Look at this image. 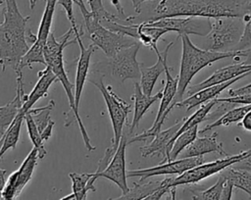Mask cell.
Instances as JSON below:
<instances>
[{"label":"cell","instance_id":"6da1fadb","mask_svg":"<svg viewBox=\"0 0 251 200\" xmlns=\"http://www.w3.org/2000/svg\"><path fill=\"white\" fill-rule=\"evenodd\" d=\"M251 10V0H159L155 21L167 17L243 18Z\"/></svg>","mask_w":251,"mask_h":200},{"label":"cell","instance_id":"7a4b0ae2","mask_svg":"<svg viewBox=\"0 0 251 200\" xmlns=\"http://www.w3.org/2000/svg\"><path fill=\"white\" fill-rule=\"evenodd\" d=\"M4 3L0 24V67L3 72L11 67L16 73L21 59L29 49L25 27L30 17L21 14L17 0H4Z\"/></svg>","mask_w":251,"mask_h":200},{"label":"cell","instance_id":"3957f363","mask_svg":"<svg viewBox=\"0 0 251 200\" xmlns=\"http://www.w3.org/2000/svg\"><path fill=\"white\" fill-rule=\"evenodd\" d=\"M182 42V54L180 60L179 74L177 75V88L176 93L172 103L174 106L176 103L182 100L186 88L188 87L190 81L194 75L207 66L220 61L222 59L229 57H249V51H228V52H217L199 48L194 45L188 35H181Z\"/></svg>","mask_w":251,"mask_h":200},{"label":"cell","instance_id":"277c9868","mask_svg":"<svg viewBox=\"0 0 251 200\" xmlns=\"http://www.w3.org/2000/svg\"><path fill=\"white\" fill-rule=\"evenodd\" d=\"M73 33V29L70 28L64 35L61 36L60 40H58L53 32H50L46 44L44 46V59H45V67H49L53 74L56 75L57 79L61 82L63 85V88L66 92L71 110L73 112L74 118L76 121L85 148L88 151H93L95 150V146L91 144V140L88 136V133L85 129V126L81 121V118L79 116L78 111L75 109V84L71 82V80L68 77L67 72L64 67V49L72 44H75L76 42L75 38L70 40V36Z\"/></svg>","mask_w":251,"mask_h":200},{"label":"cell","instance_id":"5b68a950","mask_svg":"<svg viewBox=\"0 0 251 200\" xmlns=\"http://www.w3.org/2000/svg\"><path fill=\"white\" fill-rule=\"evenodd\" d=\"M211 29L204 36L203 49L228 52L234 51L244 29V22L241 18L221 17L210 19Z\"/></svg>","mask_w":251,"mask_h":200},{"label":"cell","instance_id":"8992f818","mask_svg":"<svg viewBox=\"0 0 251 200\" xmlns=\"http://www.w3.org/2000/svg\"><path fill=\"white\" fill-rule=\"evenodd\" d=\"M83 20L87 36L92 42L91 44L101 49L108 58L113 57L121 49L137 43V40L132 37L114 32L103 26L100 22L93 17L91 12L90 15Z\"/></svg>","mask_w":251,"mask_h":200},{"label":"cell","instance_id":"52a82bcc","mask_svg":"<svg viewBox=\"0 0 251 200\" xmlns=\"http://www.w3.org/2000/svg\"><path fill=\"white\" fill-rule=\"evenodd\" d=\"M89 82H91L93 85H95L98 90L101 92L104 101L106 103L109 117L112 123L113 126V132L114 137L112 139L111 147L116 151L122 134L125 123L126 122L128 112L130 111V105L127 104L124 99H122L120 96H118L112 89L111 85H105L102 77L98 80L89 79Z\"/></svg>","mask_w":251,"mask_h":200},{"label":"cell","instance_id":"ba28073f","mask_svg":"<svg viewBox=\"0 0 251 200\" xmlns=\"http://www.w3.org/2000/svg\"><path fill=\"white\" fill-rule=\"evenodd\" d=\"M248 154L246 151H242L239 154L232 155V156H226L224 159H218L212 162L203 163L201 165H198L183 174L177 175L176 177H169L165 178L167 186L169 188L176 187L178 185L183 184H191L196 183L198 181H201L213 175L221 173L223 170H225L227 167L233 166L243 158L247 157Z\"/></svg>","mask_w":251,"mask_h":200},{"label":"cell","instance_id":"9c48e42d","mask_svg":"<svg viewBox=\"0 0 251 200\" xmlns=\"http://www.w3.org/2000/svg\"><path fill=\"white\" fill-rule=\"evenodd\" d=\"M148 25L167 29V31H176L178 38L185 34H194L205 36L211 29L210 18L202 17H167L159 20L145 22Z\"/></svg>","mask_w":251,"mask_h":200},{"label":"cell","instance_id":"30bf717a","mask_svg":"<svg viewBox=\"0 0 251 200\" xmlns=\"http://www.w3.org/2000/svg\"><path fill=\"white\" fill-rule=\"evenodd\" d=\"M139 50L138 42L121 49L113 57L108 58V68L113 77L120 82L126 79H137L140 77L139 63L136 59Z\"/></svg>","mask_w":251,"mask_h":200},{"label":"cell","instance_id":"8fae6325","mask_svg":"<svg viewBox=\"0 0 251 200\" xmlns=\"http://www.w3.org/2000/svg\"><path fill=\"white\" fill-rule=\"evenodd\" d=\"M37 150L33 147L27 154L20 168L13 172L1 191V197L4 200H17L25 185L31 179L33 171L38 161Z\"/></svg>","mask_w":251,"mask_h":200},{"label":"cell","instance_id":"7c38bea8","mask_svg":"<svg viewBox=\"0 0 251 200\" xmlns=\"http://www.w3.org/2000/svg\"><path fill=\"white\" fill-rule=\"evenodd\" d=\"M204 163V157H189L180 158L178 160L169 161L166 163H161L158 166L145 169L130 170L126 172L127 177H140L138 182H143L145 179L152 177L154 175H181L184 172Z\"/></svg>","mask_w":251,"mask_h":200},{"label":"cell","instance_id":"4fadbf2b","mask_svg":"<svg viewBox=\"0 0 251 200\" xmlns=\"http://www.w3.org/2000/svg\"><path fill=\"white\" fill-rule=\"evenodd\" d=\"M127 145V135L122 134L119 146L113 155L111 161L107 167L101 172L93 173V175L98 177H104L112 182L116 183L123 193L128 191L129 187L126 182V147Z\"/></svg>","mask_w":251,"mask_h":200},{"label":"cell","instance_id":"5bb4252c","mask_svg":"<svg viewBox=\"0 0 251 200\" xmlns=\"http://www.w3.org/2000/svg\"><path fill=\"white\" fill-rule=\"evenodd\" d=\"M246 73L251 74V63H248L247 61L221 68L215 71L211 76H209L202 82L190 86L189 90L187 91V95L190 96L203 88H206L211 85L219 84L222 82H226L227 80L235 78Z\"/></svg>","mask_w":251,"mask_h":200},{"label":"cell","instance_id":"9a60e30c","mask_svg":"<svg viewBox=\"0 0 251 200\" xmlns=\"http://www.w3.org/2000/svg\"><path fill=\"white\" fill-rule=\"evenodd\" d=\"M182 122L183 120H180L171 127L165 130H160L151 141L140 147L141 156L143 158L149 156H161L163 158L162 163L169 162V143L182 125Z\"/></svg>","mask_w":251,"mask_h":200},{"label":"cell","instance_id":"2e32d148","mask_svg":"<svg viewBox=\"0 0 251 200\" xmlns=\"http://www.w3.org/2000/svg\"><path fill=\"white\" fill-rule=\"evenodd\" d=\"M82 35L75 36V40L78 43L79 49H80V54L78 57L77 61V66H76V73H75V109L78 111L79 108V101H80V96L82 93V89L84 86V83L86 81V77L88 75L89 67H90V59L92 54L95 51V46L90 44L87 47L84 46L82 39Z\"/></svg>","mask_w":251,"mask_h":200},{"label":"cell","instance_id":"e0dca14e","mask_svg":"<svg viewBox=\"0 0 251 200\" xmlns=\"http://www.w3.org/2000/svg\"><path fill=\"white\" fill-rule=\"evenodd\" d=\"M175 41L170 42L164 52L159 53L157 55L158 59L157 62L151 66V67H146L144 64H140V87L141 90L143 91L144 94L146 95H152L153 88L156 84V81L160 75L165 72V66L168 64V53L171 47L174 45Z\"/></svg>","mask_w":251,"mask_h":200},{"label":"cell","instance_id":"ac0fdd59","mask_svg":"<svg viewBox=\"0 0 251 200\" xmlns=\"http://www.w3.org/2000/svg\"><path fill=\"white\" fill-rule=\"evenodd\" d=\"M248 75H250V74L246 73V74H243V75H239L235 78L227 80L226 82H222V83H219V84H215V85H211V86H208L206 88H203V89L195 92L194 94L188 96L186 99H183V100L176 103L175 107H180V108L185 107L187 111H190L191 109H193L197 106H200L202 104H205V103L217 98V96L222 91H224L229 85L233 84L234 82H236L237 80L245 77Z\"/></svg>","mask_w":251,"mask_h":200},{"label":"cell","instance_id":"d6986e66","mask_svg":"<svg viewBox=\"0 0 251 200\" xmlns=\"http://www.w3.org/2000/svg\"><path fill=\"white\" fill-rule=\"evenodd\" d=\"M37 76L38 79L31 92L27 95L23 96V104L20 108V111L24 114L30 110L38 100H40L48 94L49 87L57 79L56 75L53 74L49 67H45L44 70L38 72Z\"/></svg>","mask_w":251,"mask_h":200},{"label":"cell","instance_id":"ffe728a7","mask_svg":"<svg viewBox=\"0 0 251 200\" xmlns=\"http://www.w3.org/2000/svg\"><path fill=\"white\" fill-rule=\"evenodd\" d=\"M217 132H214L210 136H204L195 138L179 155L181 158L200 157L209 153H218L221 156H228V154L223 148V143L217 140Z\"/></svg>","mask_w":251,"mask_h":200},{"label":"cell","instance_id":"44dd1931","mask_svg":"<svg viewBox=\"0 0 251 200\" xmlns=\"http://www.w3.org/2000/svg\"><path fill=\"white\" fill-rule=\"evenodd\" d=\"M134 92H133V101H134V110L133 118L129 126V134H131L139 125V122L147 110L151 107L153 103L162 98V91H159L155 95H146L141 90L139 83H133Z\"/></svg>","mask_w":251,"mask_h":200},{"label":"cell","instance_id":"7402d4cb","mask_svg":"<svg viewBox=\"0 0 251 200\" xmlns=\"http://www.w3.org/2000/svg\"><path fill=\"white\" fill-rule=\"evenodd\" d=\"M24 95H25L24 80L19 79L17 80L16 96L14 97V99H12L9 103L5 104L4 106H0V134L1 135L6 131V129L8 128V126L16 117L17 113L19 112L20 108L22 107Z\"/></svg>","mask_w":251,"mask_h":200},{"label":"cell","instance_id":"603a6c76","mask_svg":"<svg viewBox=\"0 0 251 200\" xmlns=\"http://www.w3.org/2000/svg\"><path fill=\"white\" fill-rule=\"evenodd\" d=\"M55 102L53 100H50L47 105L35 109L31 108L26 112L29 113L32 117L44 142L51 137L53 126L55 125V122L52 121L50 118V112L53 110Z\"/></svg>","mask_w":251,"mask_h":200},{"label":"cell","instance_id":"cb8c5ba5","mask_svg":"<svg viewBox=\"0 0 251 200\" xmlns=\"http://www.w3.org/2000/svg\"><path fill=\"white\" fill-rule=\"evenodd\" d=\"M225 179L232 184L233 187L243 190L249 197H251V173L235 169L233 167H227L220 173Z\"/></svg>","mask_w":251,"mask_h":200},{"label":"cell","instance_id":"d4e9b609","mask_svg":"<svg viewBox=\"0 0 251 200\" xmlns=\"http://www.w3.org/2000/svg\"><path fill=\"white\" fill-rule=\"evenodd\" d=\"M45 1H46L45 9H44V12L42 14V17H41V20L39 23L37 34L33 41L42 46H45L47 38L51 32V25H52L55 8H56V4H57V0H45Z\"/></svg>","mask_w":251,"mask_h":200},{"label":"cell","instance_id":"484cf974","mask_svg":"<svg viewBox=\"0 0 251 200\" xmlns=\"http://www.w3.org/2000/svg\"><path fill=\"white\" fill-rule=\"evenodd\" d=\"M167 32L168 31L165 28L151 26L144 22L137 25V40H139L143 45L149 47L151 50H154L158 55L160 51L157 47V41Z\"/></svg>","mask_w":251,"mask_h":200},{"label":"cell","instance_id":"4316f807","mask_svg":"<svg viewBox=\"0 0 251 200\" xmlns=\"http://www.w3.org/2000/svg\"><path fill=\"white\" fill-rule=\"evenodd\" d=\"M251 110V104L243 105L240 107H235L227 110L226 113H224L220 118H218L215 122L207 125L203 129L200 130V133H204L207 131L212 130L215 127L219 126H226L234 123H238L242 120L243 116Z\"/></svg>","mask_w":251,"mask_h":200},{"label":"cell","instance_id":"83f0119b","mask_svg":"<svg viewBox=\"0 0 251 200\" xmlns=\"http://www.w3.org/2000/svg\"><path fill=\"white\" fill-rule=\"evenodd\" d=\"M162 186V181H148L134 183L133 187L123 193L120 197L109 198L108 200H141Z\"/></svg>","mask_w":251,"mask_h":200},{"label":"cell","instance_id":"f1b7e54d","mask_svg":"<svg viewBox=\"0 0 251 200\" xmlns=\"http://www.w3.org/2000/svg\"><path fill=\"white\" fill-rule=\"evenodd\" d=\"M198 133V125H195L185 131H183L181 134H179L174 141L171 151H170V156H169V161H174L176 160V158L179 156V154L190 144L192 143L195 138L197 137Z\"/></svg>","mask_w":251,"mask_h":200},{"label":"cell","instance_id":"f546056e","mask_svg":"<svg viewBox=\"0 0 251 200\" xmlns=\"http://www.w3.org/2000/svg\"><path fill=\"white\" fill-rule=\"evenodd\" d=\"M25 121L26 124V128H27V133H28V137L30 139V141L33 144V147L37 150V155H38V159L42 160L46 154L47 151L44 147V141L41 137V133L38 130L32 117L30 116L29 113H25Z\"/></svg>","mask_w":251,"mask_h":200},{"label":"cell","instance_id":"4dcf8cb0","mask_svg":"<svg viewBox=\"0 0 251 200\" xmlns=\"http://www.w3.org/2000/svg\"><path fill=\"white\" fill-rule=\"evenodd\" d=\"M226 181V180L225 179V177L220 175L217 182L213 184L211 187L205 190H191L192 200H219L224 190Z\"/></svg>","mask_w":251,"mask_h":200},{"label":"cell","instance_id":"1f68e13d","mask_svg":"<svg viewBox=\"0 0 251 200\" xmlns=\"http://www.w3.org/2000/svg\"><path fill=\"white\" fill-rule=\"evenodd\" d=\"M244 22V29L242 36L235 46L234 51H249V57H251V10L242 18ZM251 60V58H250Z\"/></svg>","mask_w":251,"mask_h":200},{"label":"cell","instance_id":"d6a6232c","mask_svg":"<svg viewBox=\"0 0 251 200\" xmlns=\"http://www.w3.org/2000/svg\"><path fill=\"white\" fill-rule=\"evenodd\" d=\"M57 2L63 7V9L66 12L67 18L71 24V28L73 29V34L75 36L77 35H83V30L82 27H78L75 22V18L74 15V10H73V0H57Z\"/></svg>","mask_w":251,"mask_h":200},{"label":"cell","instance_id":"836d02e7","mask_svg":"<svg viewBox=\"0 0 251 200\" xmlns=\"http://www.w3.org/2000/svg\"><path fill=\"white\" fill-rule=\"evenodd\" d=\"M87 2H88V5L90 7L91 14L99 22H101L102 20L107 19L108 17H110L111 13L106 11V9L103 6L102 0H87Z\"/></svg>","mask_w":251,"mask_h":200},{"label":"cell","instance_id":"e575fe53","mask_svg":"<svg viewBox=\"0 0 251 200\" xmlns=\"http://www.w3.org/2000/svg\"><path fill=\"white\" fill-rule=\"evenodd\" d=\"M217 101L219 102H226L234 105L238 104H243V105H248L251 104V92L243 95H238V96H233V97H227V98H217Z\"/></svg>","mask_w":251,"mask_h":200},{"label":"cell","instance_id":"d590c367","mask_svg":"<svg viewBox=\"0 0 251 200\" xmlns=\"http://www.w3.org/2000/svg\"><path fill=\"white\" fill-rule=\"evenodd\" d=\"M169 191H170V188L167 186L166 179H163V180H162V186H161L159 189H157L155 192L151 193L150 195L146 196L145 198H143V199H141V200H161L162 196H163L165 193L169 192Z\"/></svg>","mask_w":251,"mask_h":200},{"label":"cell","instance_id":"8d00e7d4","mask_svg":"<svg viewBox=\"0 0 251 200\" xmlns=\"http://www.w3.org/2000/svg\"><path fill=\"white\" fill-rule=\"evenodd\" d=\"M235 169H239V170H244L247 172L251 173V154H249L247 157L243 158L242 160H240L239 162H237L236 164H234L233 166H231Z\"/></svg>","mask_w":251,"mask_h":200},{"label":"cell","instance_id":"74e56055","mask_svg":"<svg viewBox=\"0 0 251 200\" xmlns=\"http://www.w3.org/2000/svg\"><path fill=\"white\" fill-rule=\"evenodd\" d=\"M232 189H233L232 184H231L230 182H228V181H226L224 190H223L222 195H221V197H220L219 200H231V197H232Z\"/></svg>","mask_w":251,"mask_h":200},{"label":"cell","instance_id":"f35d334b","mask_svg":"<svg viewBox=\"0 0 251 200\" xmlns=\"http://www.w3.org/2000/svg\"><path fill=\"white\" fill-rule=\"evenodd\" d=\"M240 125H242V127L247 130V131H251V110L248 111L242 118V120L240 121Z\"/></svg>","mask_w":251,"mask_h":200},{"label":"cell","instance_id":"ab89813d","mask_svg":"<svg viewBox=\"0 0 251 200\" xmlns=\"http://www.w3.org/2000/svg\"><path fill=\"white\" fill-rule=\"evenodd\" d=\"M73 3H75L79 8V10H80V12L82 14L83 19L87 18L90 15V11L86 9V6H85L83 0H73Z\"/></svg>","mask_w":251,"mask_h":200},{"label":"cell","instance_id":"60d3db41","mask_svg":"<svg viewBox=\"0 0 251 200\" xmlns=\"http://www.w3.org/2000/svg\"><path fill=\"white\" fill-rule=\"evenodd\" d=\"M110 1H111L112 5L116 8L119 17H121V18H126V17H127V16L126 15L125 11H124V8H123V6H122L120 0H110Z\"/></svg>","mask_w":251,"mask_h":200},{"label":"cell","instance_id":"b9f144b4","mask_svg":"<svg viewBox=\"0 0 251 200\" xmlns=\"http://www.w3.org/2000/svg\"><path fill=\"white\" fill-rule=\"evenodd\" d=\"M147 1H156V0H131L133 9L137 13V15L140 14V12H141V5H142V3L147 2Z\"/></svg>","mask_w":251,"mask_h":200},{"label":"cell","instance_id":"7bdbcfd3","mask_svg":"<svg viewBox=\"0 0 251 200\" xmlns=\"http://www.w3.org/2000/svg\"><path fill=\"white\" fill-rule=\"evenodd\" d=\"M59 200H78L77 199V197L75 195V193H71V194H69V195H67V196H65V197H63V198H61V199H59Z\"/></svg>","mask_w":251,"mask_h":200},{"label":"cell","instance_id":"ee69618b","mask_svg":"<svg viewBox=\"0 0 251 200\" xmlns=\"http://www.w3.org/2000/svg\"><path fill=\"white\" fill-rule=\"evenodd\" d=\"M170 195H171V200H176V187L170 188Z\"/></svg>","mask_w":251,"mask_h":200},{"label":"cell","instance_id":"f6af8a7d","mask_svg":"<svg viewBox=\"0 0 251 200\" xmlns=\"http://www.w3.org/2000/svg\"><path fill=\"white\" fill-rule=\"evenodd\" d=\"M36 2H37V0H31V2L29 3V8H30V9H33L34 6H35V4H36Z\"/></svg>","mask_w":251,"mask_h":200},{"label":"cell","instance_id":"bcb514c9","mask_svg":"<svg viewBox=\"0 0 251 200\" xmlns=\"http://www.w3.org/2000/svg\"><path fill=\"white\" fill-rule=\"evenodd\" d=\"M246 152H247V154L249 155V154H251V148L250 149H248V150H246Z\"/></svg>","mask_w":251,"mask_h":200},{"label":"cell","instance_id":"7dc6e473","mask_svg":"<svg viewBox=\"0 0 251 200\" xmlns=\"http://www.w3.org/2000/svg\"><path fill=\"white\" fill-rule=\"evenodd\" d=\"M166 200H171V195L169 194L168 196H167V198H166Z\"/></svg>","mask_w":251,"mask_h":200},{"label":"cell","instance_id":"c3c4849f","mask_svg":"<svg viewBox=\"0 0 251 200\" xmlns=\"http://www.w3.org/2000/svg\"><path fill=\"white\" fill-rule=\"evenodd\" d=\"M2 3H4V0H0V5H1Z\"/></svg>","mask_w":251,"mask_h":200},{"label":"cell","instance_id":"681fc988","mask_svg":"<svg viewBox=\"0 0 251 200\" xmlns=\"http://www.w3.org/2000/svg\"><path fill=\"white\" fill-rule=\"evenodd\" d=\"M30 2H31V0H29V3H30Z\"/></svg>","mask_w":251,"mask_h":200}]
</instances>
